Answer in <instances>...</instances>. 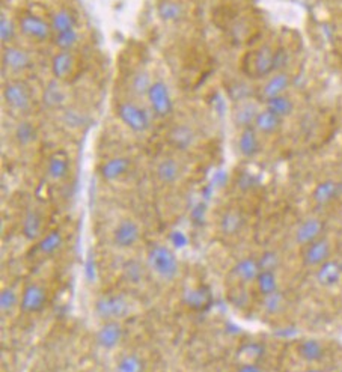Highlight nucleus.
I'll list each match as a JSON object with an SVG mask.
<instances>
[{"instance_id": "46", "label": "nucleus", "mask_w": 342, "mask_h": 372, "mask_svg": "<svg viewBox=\"0 0 342 372\" xmlns=\"http://www.w3.org/2000/svg\"><path fill=\"white\" fill-rule=\"evenodd\" d=\"M291 61V53L285 47H276L275 49V73L278 71H287V68Z\"/></svg>"}, {"instance_id": "48", "label": "nucleus", "mask_w": 342, "mask_h": 372, "mask_svg": "<svg viewBox=\"0 0 342 372\" xmlns=\"http://www.w3.org/2000/svg\"><path fill=\"white\" fill-rule=\"evenodd\" d=\"M235 372H266L264 368L259 364H239V366L235 368Z\"/></svg>"}, {"instance_id": "36", "label": "nucleus", "mask_w": 342, "mask_h": 372, "mask_svg": "<svg viewBox=\"0 0 342 372\" xmlns=\"http://www.w3.org/2000/svg\"><path fill=\"white\" fill-rule=\"evenodd\" d=\"M18 33H20L18 20H16L4 9L2 16H0V40H2V44L4 45L14 44Z\"/></svg>"}, {"instance_id": "23", "label": "nucleus", "mask_w": 342, "mask_h": 372, "mask_svg": "<svg viewBox=\"0 0 342 372\" xmlns=\"http://www.w3.org/2000/svg\"><path fill=\"white\" fill-rule=\"evenodd\" d=\"M168 141L175 149L188 151L195 146V144L198 141L196 130L190 124H187V122L175 124L168 134Z\"/></svg>"}, {"instance_id": "21", "label": "nucleus", "mask_w": 342, "mask_h": 372, "mask_svg": "<svg viewBox=\"0 0 342 372\" xmlns=\"http://www.w3.org/2000/svg\"><path fill=\"white\" fill-rule=\"evenodd\" d=\"M261 134L256 132L255 127H247V129L240 130L237 139V149L243 158L252 160L261 153Z\"/></svg>"}, {"instance_id": "10", "label": "nucleus", "mask_w": 342, "mask_h": 372, "mask_svg": "<svg viewBox=\"0 0 342 372\" xmlns=\"http://www.w3.org/2000/svg\"><path fill=\"white\" fill-rule=\"evenodd\" d=\"M334 253L332 243L327 237H321L314 243L304 246L302 250V264L308 269H318L321 264L329 261Z\"/></svg>"}, {"instance_id": "40", "label": "nucleus", "mask_w": 342, "mask_h": 372, "mask_svg": "<svg viewBox=\"0 0 342 372\" xmlns=\"http://www.w3.org/2000/svg\"><path fill=\"white\" fill-rule=\"evenodd\" d=\"M59 113H61V120H62L64 125L68 127V129H72V130L84 129V127L88 124V120H89L86 113H84L73 106H67Z\"/></svg>"}, {"instance_id": "11", "label": "nucleus", "mask_w": 342, "mask_h": 372, "mask_svg": "<svg viewBox=\"0 0 342 372\" xmlns=\"http://www.w3.org/2000/svg\"><path fill=\"white\" fill-rule=\"evenodd\" d=\"M324 231H326L324 220L317 216H309L303 219L297 225L296 231H294V243L303 249L304 246H308V244L314 243L315 240L324 237Z\"/></svg>"}, {"instance_id": "1", "label": "nucleus", "mask_w": 342, "mask_h": 372, "mask_svg": "<svg viewBox=\"0 0 342 372\" xmlns=\"http://www.w3.org/2000/svg\"><path fill=\"white\" fill-rule=\"evenodd\" d=\"M145 264L148 272L160 282L171 284L180 274V260L176 253L163 243H152L147 250Z\"/></svg>"}, {"instance_id": "34", "label": "nucleus", "mask_w": 342, "mask_h": 372, "mask_svg": "<svg viewBox=\"0 0 342 372\" xmlns=\"http://www.w3.org/2000/svg\"><path fill=\"white\" fill-rule=\"evenodd\" d=\"M49 20H50V25H52L55 35L77 28V17L73 11L68 9V8L56 9Z\"/></svg>"}, {"instance_id": "44", "label": "nucleus", "mask_w": 342, "mask_h": 372, "mask_svg": "<svg viewBox=\"0 0 342 372\" xmlns=\"http://www.w3.org/2000/svg\"><path fill=\"white\" fill-rule=\"evenodd\" d=\"M20 297L21 294L17 293V289L13 286H5L0 294V309L4 315L13 313L17 308L20 309Z\"/></svg>"}, {"instance_id": "2", "label": "nucleus", "mask_w": 342, "mask_h": 372, "mask_svg": "<svg viewBox=\"0 0 342 372\" xmlns=\"http://www.w3.org/2000/svg\"><path fill=\"white\" fill-rule=\"evenodd\" d=\"M115 113L120 122L132 133L142 134L151 129V113L133 100H122L118 103Z\"/></svg>"}, {"instance_id": "42", "label": "nucleus", "mask_w": 342, "mask_h": 372, "mask_svg": "<svg viewBox=\"0 0 342 372\" xmlns=\"http://www.w3.org/2000/svg\"><path fill=\"white\" fill-rule=\"evenodd\" d=\"M287 303L288 301H287L285 293L282 291V289H279V291H276L273 294L263 297L261 308L266 313H268V315H278V313H280L282 310L285 309Z\"/></svg>"}, {"instance_id": "31", "label": "nucleus", "mask_w": 342, "mask_h": 372, "mask_svg": "<svg viewBox=\"0 0 342 372\" xmlns=\"http://www.w3.org/2000/svg\"><path fill=\"white\" fill-rule=\"evenodd\" d=\"M282 125H284V120H282L280 116L275 115L271 110H268L267 107L261 109V112L258 113L253 124L256 132L261 136L276 134L282 129Z\"/></svg>"}, {"instance_id": "41", "label": "nucleus", "mask_w": 342, "mask_h": 372, "mask_svg": "<svg viewBox=\"0 0 342 372\" xmlns=\"http://www.w3.org/2000/svg\"><path fill=\"white\" fill-rule=\"evenodd\" d=\"M81 40V33L80 30L72 29V30H67L62 33H56L53 37V44L56 45L57 50H64V52H73L77 44Z\"/></svg>"}, {"instance_id": "30", "label": "nucleus", "mask_w": 342, "mask_h": 372, "mask_svg": "<svg viewBox=\"0 0 342 372\" xmlns=\"http://www.w3.org/2000/svg\"><path fill=\"white\" fill-rule=\"evenodd\" d=\"M296 353L300 360L306 364H320L321 360L326 356V347L320 339L315 338H304L302 339L297 347H296Z\"/></svg>"}, {"instance_id": "37", "label": "nucleus", "mask_w": 342, "mask_h": 372, "mask_svg": "<svg viewBox=\"0 0 342 372\" xmlns=\"http://www.w3.org/2000/svg\"><path fill=\"white\" fill-rule=\"evenodd\" d=\"M147 270V264H142L137 260H128L122 265V279L128 285H139L144 282Z\"/></svg>"}, {"instance_id": "43", "label": "nucleus", "mask_w": 342, "mask_h": 372, "mask_svg": "<svg viewBox=\"0 0 342 372\" xmlns=\"http://www.w3.org/2000/svg\"><path fill=\"white\" fill-rule=\"evenodd\" d=\"M266 353V348L258 344V342H247L244 344L240 350H239V356L241 359L240 364H261V359L264 357Z\"/></svg>"}, {"instance_id": "28", "label": "nucleus", "mask_w": 342, "mask_h": 372, "mask_svg": "<svg viewBox=\"0 0 342 372\" xmlns=\"http://www.w3.org/2000/svg\"><path fill=\"white\" fill-rule=\"evenodd\" d=\"M156 13L160 21L171 25L184 20L187 14V6L183 0H159L156 5Z\"/></svg>"}, {"instance_id": "14", "label": "nucleus", "mask_w": 342, "mask_h": 372, "mask_svg": "<svg viewBox=\"0 0 342 372\" xmlns=\"http://www.w3.org/2000/svg\"><path fill=\"white\" fill-rule=\"evenodd\" d=\"M133 161L125 156H113L104 160L98 168V175L106 182H116L122 180L132 170Z\"/></svg>"}, {"instance_id": "29", "label": "nucleus", "mask_w": 342, "mask_h": 372, "mask_svg": "<svg viewBox=\"0 0 342 372\" xmlns=\"http://www.w3.org/2000/svg\"><path fill=\"white\" fill-rule=\"evenodd\" d=\"M21 234L28 241H38L44 236V220L37 208H29L23 214Z\"/></svg>"}, {"instance_id": "32", "label": "nucleus", "mask_w": 342, "mask_h": 372, "mask_svg": "<svg viewBox=\"0 0 342 372\" xmlns=\"http://www.w3.org/2000/svg\"><path fill=\"white\" fill-rule=\"evenodd\" d=\"M65 243L64 232L61 229H52L37 241V250L44 257H53L62 249Z\"/></svg>"}, {"instance_id": "47", "label": "nucleus", "mask_w": 342, "mask_h": 372, "mask_svg": "<svg viewBox=\"0 0 342 372\" xmlns=\"http://www.w3.org/2000/svg\"><path fill=\"white\" fill-rule=\"evenodd\" d=\"M229 298L235 306H240V308H244L247 303H249V294H247L244 286H240V285H237V288L232 289V296Z\"/></svg>"}, {"instance_id": "45", "label": "nucleus", "mask_w": 342, "mask_h": 372, "mask_svg": "<svg viewBox=\"0 0 342 372\" xmlns=\"http://www.w3.org/2000/svg\"><path fill=\"white\" fill-rule=\"evenodd\" d=\"M258 261L261 265V270L278 272L282 265V257L278 250H264L258 257Z\"/></svg>"}, {"instance_id": "8", "label": "nucleus", "mask_w": 342, "mask_h": 372, "mask_svg": "<svg viewBox=\"0 0 342 372\" xmlns=\"http://www.w3.org/2000/svg\"><path fill=\"white\" fill-rule=\"evenodd\" d=\"M20 294V310L26 315H35V313L42 312L47 306V301H49L47 288L38 282L28 284Z\"/></svg>"}, {"instance_id": "12", "label": "nucleus", "mask_w": 342, "mask_h": 372, "mask_svg": "<svg viewBox=\"0 0 342 372\" xmlns=\"http://www.w3.org/2000/svg\"><path fill=\"white\" fill-rule=\"evenodd\" d=\"M2 66L9 74H20L32 66V56L28 50L18 45H4Z\"/></svg>"}, {"instance_id": "18", "label": "nucleus", "mask_w": 342, "mask_h": 372, "mask_svg": "<svg viewBox=\"0 0 342 372\" xmlns=\"http://www.w3.org/2000/svg\"><path fill=\"white\" fill-rule=\"evenodd\" d=\"M50 69H52V76L56 80L67 81L74 76L77 71V57L73 52H64V50H57L50 62Z\"/></svg>"}, {"instance_id": "19", "label": "nucleus", "mask_w": 342, "mask_h": 372, "mask_svg": "<svg viewBox=\"0 0 342 372\" xmlns=\"http://www.w3.org/2000/svg\"><path fill=\"white\" fill-rule=\"evenodd\" d=\"M124 338L121 321H106L96 333V342L104 351L115 350Z\"/></svg>"}, {"instance_id": "3", "label": "nucleus", "mask_w": 342, "mask_h": 372, "mask_svg": "<svg viewBox=\"0 0 342 372\" xmlns=\"http://www.w3.org/2000/svg\"><path fill=\"white\" fill-rule=\"evenodd\" d=\"M96 315L103 321H122L132 313V301L124 294L106 293L97 297L93 303Z\"/></svg>"}, {"instance_id": "33", "label": "nucleus", "mask_w": 342, "mask_h": 372, "mask_svg": "<svg viewBox=\"0 0 342 372\" xmlns=\"http://www.w3.org/2000/svg\"><path fill=\"white\" fill-rule=\"evenodd\" d=\"M14 141L20 148H29L38 141V127L30 120L23 118L14 129Z\"/></svg>"}, {"instance_id": "26", "label": "nucleus", "mask_w": 342, "mask_h": 372, "mask_svg": "<svg viewBox=\"0 0 342 372\" xmlns=\"http://www.w3.org/2000/svg\"><path fill=\"white\" fill-rule=\"evenodd\" d=\"M246 225V217L240 208H227L219 219V231L225 237L239 236Z\"/></svg>"}, {"instance_id": "5", "label": "nucleus", "mask_w": 342, "mask_h": 372, "mask_svg": "<svg viewBox=\"0 0 342 372\" xmlns=\"http://www.w3.org/2000/svg\"><path fill=\"white\" fill-rule=\"evenodd\" d=\"M18 29L23 37L33 42H45L53 38V29L50 20L35 13H25L18 17Z\"/></svg>"}, {"instance_id": "27", "label": "nucleus", "mask_w": 342, "mask_h": 372, "mask_svg": "<svg viewBox=\"0 0 342 372\" xmlns=\"http://www.w3.org/2000/svg\"><path fill=\"white\" fill-rule=\"evenodd\" d=\"M154 83V80L151 77V73L147 68H136L135 71L130 73L127 79V89L133 98H145L148 92Z\"/></svg>"}, {"instance_id": "4", "label": "nucleus", "mask_w": 342, "mask_h": 372, "mask_svg": "<svg viewBox=\"0 0 342 372\" xmlns=\"http://www.w3.org/2000/svg\"><path fill=\"white\" fill-rule=\"evenodd\" d=\"M4 103L8 109L13 110L17 115L26 116L30 113L33 107L32 91L26 83L20 80H9L4 85L2 91Z\"/></svg>"}, {"instance_id": "25", "label": "nucleus", "mask_w": 342, "mask_h": 372, "mask_svg": "<svg viewBox=\"0 0 342 372\" xmlns=\"http://www.w3.org/2000/svg\"><path fill=\"white\" fill-rule=\"evenodd\" d=\"M342 281V272L339 260L330 258L324 264H321L318 269H315V282L324 289L335 288Z\"/></svg>"}, {"instance_id": "20", "label": "nucleus", "mask_w": 342, "mask_h": 372, "mask_svg": "<svg viewBox=\"0 0 342 372\" xmlns=\"http://www.w3.org/2000/svg\"><path fill=\"white\" fill-rule=\"evenodd\" d=\"M69 170H72V161L64 151H56L45 161V177L52 182L64 181L69 175Z\"/></svg>"}, {"instance_id": "35", "label": "nucleus", "mask_w": 342, "mask_h": 372, "mask_svg": "<svg viewBox=\"0 0 342 372\" xmlns=\"http://www.w3.org/2000/svg\"><path fill=\"white\" fill-rule=\"evenodd\" d=\"M255 289L258 294L261 297L270 296L280 289L279 285V274L278 272H271V270H261V273L258 274L256 281H255Z\"/></svg>"}, {"instance_id": "22", "label": "nucleus", "mask_w": 342, "mask_h": 372, "mask_svg": "<svg viewBox=\"0 0 342 372\" xmlns=\"http://www.w3.org/2000/svg\"><path fill=\"white\" fill-rule=\"evenodd\" d=\"M259 112H261V107H259V104L256 101L246 100V101L235 103L231 115L232 122L239 130L247 129V127H253Z\"/></svg>"}, {"instance_id": "15", "label": "nucleus", "mask_w": 342, "mask_h": 372, "mask_svg": "<svg viewBox=\"0 0 342 372\" xmlns=\"http://www.w3.org/2000/svg\"><path fill=\"white\" fill-rule=\"evenodd\" d=\"M292 85V76L288 71H278L264 80L263 86L259 88L258 94L264 103L270 98L284 95Z\"/></svg>"}, {"instance_id": "38", "label": "nucleus", "mask_w": 342, "mask_h": 372, "mask_svg": "<svg viewBox=\"0 0 342 372\" xmlns=\"http://www.w3.org/2000/svg\"><path fill=\"white\" fill-rule=\"evenodd\" d=\"M264 107H267L268 110L273 112L275 115L280 116L282 120L288 118L294 113V109H296V104H294L292 98L288 94L284 95H279L275 98H270L264 103Z\"/></svg>"}, {"instance_id": "6", "label": "nucleus", "mask_w": 342, "mask_h": 372, "mask_svg": "<svg viewBox=\"0 0 342 372\" xmlns=\"http://www.w3.org/2000/svg\"><path fill=\"white\" fill-rule=\"evenodd\" d=\"M147 103L149 106L151 113L157 116L160 120L168 118L173 112V98L171 94V89L166 85L164 80H154L152 83L148 95H147Z\"/></svg>"}, {"instance_id": "39", "label": "nucleus", "mask_w": 342, "mask_h": 372, "mask_svg": "<svg viewBox=\"0 0 342 372\" xmlns=\"http://www.w3.org/2000/svg\"><path fill=\"white\" fill-rule=\"evenodd\" d=\"M147 364L144 357L137 353L122 354L115 365V372H145Z\"/></svg>"}, {"instance_id": "50", "label": "nucleus", "mask_w": 342, "mask_h": 372, "mask_svg": "<svg viewBox=\"0 0 342 372\" xmlns=\"http://www.w3.org/2000/svg\"><path fill=\"white\" fill-rule=\"evenodd\" d=\"M339 265H341V272H342V257L339 258Z\"/></svg>"}, {"instance_id": "17", "label": "nucleus", "mask_w": 342, "mask_h": 372, "mask_svg": "<svg viewBox=\"0 0 342 372\" xmlns=\"http://www.w3.org/2000/svg\"><path fill=\"white\" fill-rule=\"evenodd\" d=\"M154 173H156V180L161 185L171 187V185H175L181 181L184 168L181 165V161L176 160L175 157H163L156 165Z\"/></svg>"}, {"instance_id": "16", "label": "nucleus", "mask_w": 342, "mask_h": 372, "mask_svg": "<svg viewBox=\"0 0 342 372\" xmlns=\"http://www.w3.org/2000/svg\"><path fill=\"white\" fill-rule=\"evenodd\" d=\"M259 273H261V265H259L258 257H244L234 264L231 277L237 285L249 286L255 284Z\"/></svg>"}, {"instance_id": "49", "label": "nucleus", "mask_w": 342, "mask_h": 372, "mask_svg": "<svg viewBox=\"0 0 342 372\" xmlns=\"http://www.w3.org/2000/svg\"><path fill=\"white\" fill-rule=\"evenodd\" d=\"M303 372H326V371H323L321 368H315V366H311V368H308V369H304Z\"/></svg>"}, {"instance_id": "24", "label": "nucleus", "mask_w": 342, "mask_h": 372, "mask_svg": "<svg viewBox=\"0 0 342 372\" xmlns=\"http://www.w3.org/2000/svg\"><path fill=\"white\" fill-rule=\"evenodd\" d=\"M342 196L341 181L327 178L318 182L312 190V201L318 207H327Z\"/></svg>"}, {"instance_id": "13", "label": "nucleus", "mask_w": 342, "mask_h": 372, "mask_svg": "<svg viewBox=\"0 0 342 372\" xmlns=\"http://www.w3.org/2000/svg\"><path fill=\"white\" fill-rule=\"evenodd\" d=\"M68 100L69 97H68V91L65 88V81L56 79L47 81V85L44 86L41 94V101L45 109L61 112L62 109L69 106Z\"/></svg>"}, {"instance_id": "7", "label": "nucleus", "mask_w": 342, "mask_h": 372, "mask_svg": "<svg viewBox=\"0 0 342 372\" xmlns=\"http://www.w3.org/2000/svg\"><path fill=\"white\" fill-rule=\"evenodd\" d=\"M140 237H142V228H140V225L136 222L135 219L125 217V219H121L113 228L112 243L118 249L130 250L137 246Z\"/></svg>"}, {"instance_id": "9", "label": "nucleus", "mask_w": 342, "mask_h": 372, "mask_svg": "<svg viewBox=\"0 0 342 372\" xmlns=\"http://www.w3.org/2000/svg\"><path fill=\"white\" fill-rule=\"evenodd\" d=\"M249 61L251 76L266 80L275 73V47H271L270 44L259 45L256 50L251 53Z\"/></svg>"}]
</instances>
